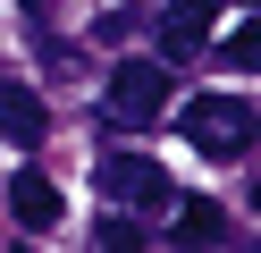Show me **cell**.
<instances>
[{"instance_id": "obj_1", "label": "cell", "mask_w": 261, "mask_h": 253, "mask_svg": "<svg viewBox=\"0 0 261 253\" xmlns=\"http://www.w3.org/2000/svg\"><path fill=\"white\" fill-rule=\"evenodd\" d=\"M177 127H186V144L202 160H244L253 152V101L244 93H194Z\"/></svg>"}, {"instance_id": "obj_2", "label": "cell", "mask_w": 261, "mask_h": 253, "mask_svg": "<svg viewBox=\"0 0 261 253\" xmlns=\"http://www.w3.org/2000/svg\"><path fill=\"white\" fill-rule=\"evenodd\" d=\"M160 110H169V59H118L110 67V93H101V118L110 127H160Z\"/></svg>"}, {"instance_id": "obj_3", "label": "cell", "mask_w": 261, "mask_h": 253, "mask_svg": "<svg viewBox=\"0 0 261 253\" xmlns=\"http://www.w3.org/2000/svg\"><path fill=\"white\" fill-rule=\"evenodd\" d=\"M101 194L118 202V211H169L177 186H169V169H160L152 152H101Z\"/></svg>"}, {"instance_id": "obj_4", "label": "cell", "mask_w": 261, "mask_h": 253, "mask_svg": "<svg viewBox=\"0 0 261 253\" xmlns=\"http://www.w3.org/2000/svg\"><path fill=\"white\" fill-rule=\"evenodd\" d=\"M9 219H17L25 236H51L59 219H68V202H59V186L42 177V169H17V177H9Z\"/></svg>"}, {"instance_id": "obj_5", "label": "cell", "mask_w": 261, "mask_h": 253, "mask_svg": "<svg viewBox=\"0 0 261 253\" xmlns=\"http://www.w3.org/2000/svg\"><path fill=\"white\" fill-rule=\"evenodd\" d=\"M42 135H51V110H42V93H34V84H17V76H0V144L34 152Z\"/></svg>"}, {"instance_id": "obj_6", "label": "cell", "mask_w": 261, "mask_h": 253, "mask_svg": "<svg viewBox=\"0 0 261 253\" xmlns=\"http://www.w3.org/2000/svg\"><path fill=\"white\" fill-rule=\"evenodd\" d=\"M211 0H169V17H160V59H194V51L211 42Z\"/></svg>"}, {"instance_id": "obj_7", "label": "cell", "mask_w": 261, "mask_h": 253, "mask_svg": "<svg viewBox=\"0 0 261 253\" xmlns=\"http://www.w3.org/2000/svg\"><path fill=\"white\" fill-rule=\"evenodd\" d=\"M219 236H227L219 202H186V211H177V245H219Z\"/></svg>"}, {"instance_id": "obj_8", "label": "cell", "mask_w": 261, "mask_h": 253, "mask_svg": "<svg viewBox=\"0 0 261 253\" xmlns=\"http://www.w3.org/2000/svg\"><path fill=\"white\" fill-rule=\"evenodd\" d=\"M126 245L143 253V228H135V219H126V211H118V219H101V253H126Z\"/></svg>"}, {"instance_id": "obj_9", "label": "cell", "mask_w": 261, "mask_h": 253, "mask_svg": "<svg viewBox=\"0 0 261 253\" xmlns=\"http://www.w3.org/2000/svg\"><path fill=\"white\" fill-rule=\"evenodd\" d=\"M219 59H227V67H253V26H236V34H227V42H219Z\"/></svg>"}, {"instance_id": "obj_10", "label": "cell", "mask_w": 261, "mask_h": 253, "mask_svg": "<svg viewBox=\"0 0 261 253\" xmlns=\"http://www.w3.org/2000/svg\"><path fill=\"white\" fill-rule=\"evenodd\" d=\"M17 9H25V17H34V26H42V34H51V17H59V0H17Z\"/></svg>"}]
</instances>
